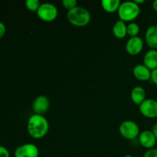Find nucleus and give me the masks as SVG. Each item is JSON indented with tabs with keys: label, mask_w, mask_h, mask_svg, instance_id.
<instances>
[{
	"label": "nucleus",
	"mask_w": 157,
	"mask_h": 157,
	"mask_svg": "<svg viewBox=\"0 0 157 157\" xmlns=\"http://www.w3.org/2000/svg\"><path fill=\"white\" fill-rule=\"evenodd\" d=\"M27 130L29 136L33 139H41L47 135L49 130L48 121L43 115L34 113L29 118Z\"/></svg>",
	"instance_id": "obj_1"
},
{
	"label": "nucleus",
	"mask_w": 157,
	"mask_h": 157,
	"mask_svg": "<svg viewBox=\"0 0 157 157\" xmlns=\"http://www.w3.org/2000/svg\"><path fill=\"white\" fill-rule=\"evenodd\" d=\"M67 18L73 26L81 28L87 25L90 23L91 15L85 8L77 6L75 9L67 12Z\"/></svg>",
	"instance_id": "obj_2"
},
{
	"label": "nucleus",
	"mask_w": 157,
	"mask_h": 157,
	"mask_svg": "<svg viewBox=\"0 0 157 157\" xmlns=\"http://www.w3.org/2000/svg\"><path fill=\"white\" fill-rule=\"evenodd\" d=\"M120 20L124 22H132L140 14V7L133 1L121 2L117 11Z\"/></svg>",
	"instance_id": "obj_3"
},
{
	"label": "nucleus",
	"mask_w": 157,
	"mask_h": 157,
	"mask_svg": "<svg viewBox=\"0 0 157 157\" xmlns=\"http://www.w3.org/2000/svg\"><path fill=\"white\" fill-rule=\"evenodd\" d=\"M38 18L45 22L55 21L58 15V11L56 6L52 3L44 2L41 4L39 9L36 12Z\"/></svg>",
	"instance_id": "obj_4"
},
{
	"label": "nucleus",
	"mask_w": 157,
	"mask_h": 157,
	"mask_svg": "<svg viewBox=\"0 0 157 157\" xmlns=\"http://www.w3.org/2000/svg\"><path fill=\"white\" fill-rule=\"evenodd\" d=\"M119 132L121 136L127 140L136 139L140 133L139 126L133 121H125L121 123L119 127Z\"/></svg>",
	"instance_id": "obj_5"
},
{
	"label": "nucleus",
	"mask_w": 157,
	"mask_h": 157,
	"mask_svg": "<svg viewBox=\"0 0 157 157\" xmlns=\"http://www.w3.org/2000/svg\"><path fill=\"white\" fill-rule=\"evenodd\" d=\"M140 113L144 117L150 119L157 117V101L152 98H147L139 106Z\"/></svg>",
	"instance_id": "obj_6"
},
{
	"label": "nucleus",
	"mask_w": 157,
	"mask_h": 157,
	"mask_svg": "<svg viewBox=\"0 0 157 157\" xmlns=\"http://www.w3.org/2000/svg\"><path fill=\"white\" fill-rule=\"evenodd\" d=\"M15 157H38L39 150L34 144H25L17 147L14 153Z\"/></svg>",
	"instance_id": "obj_7"
},
{
	"label": "nucleus",
	"mask_w": 157,
	"mask_h": 157,
	"mask_svg": "<svg viewBox=\"0 0 157 157\" xmlns=\"http://www.w3.org/2000/svg\"><path fill=\"white\" fill-rule=\"evenodd\" d=\"M49 107L50 101L45 95H39L35 98L32 104V110L35 114L44 115L49 110Z\"/></svg>",
	"instance_id": "obj_8"
},
{
	"label": "nucleus",
	"mask_w": 157,
	"mask_h": 157,
	"mask_svg": "<svg viewBox=\"0 0 157 157\" xmlns=\"http://www.w3.org/2000/svg\"><path fill=\"white\" fill-rule=\"evenodd\" d=\"M144 43L142 38L139 36L130 38L125 45L126 52L130 55H137L144 49Z\"/></svg>",
	"instance_id": "obj_9"
},
{
	"label": "nucleus",
	"mask_w": 157,
	"mask_h": 157,
	"mask_svg": "<svg viewBox=\"0 0 157 157\" xmlns=\"http://www.w3.org/2000/svg\"><path fill=\"white\" fill-rule=\"evenodd\" d=\"M138 138L140 145L147 150L154 148L156 144L157 140L152 130H144L141 132Z\"/></svg>",
	"instance_id": "obj_10"
},
{
	"label": "nucleus",
	"mask_w": 157,
	"mask_h": 157,
	"mask_svg": "<svg viewBox=\"0 0 157 157\" xmlns=\"http://www.w3.org/2000/svg\"><path fill=\"white\" fill-rule=\"evenodd\" d=\"M152 71L144 64H136L133 69V75L136 79L140 81H148L151 80Z\"/></svg>",
	"instance_id": "obj_11"
},
{
	"label": "nucleus",
	"mask_w": 157,
	"mask_h": 157,
	"mask_svg": "<svg viewBox=\"0 0 157 157\" xmlns=\"http://www.w3.org/2000/svg\"><path fill=\"white\" fill-rule=\"evenodd\" d=\"M145 41L151 49L157 50V26L151 25L147 29L145 33Z\"/></svg>",
	"instance_id": "obj_12"
},
{
	"label": "nucleus",
	"mask_w": 157,
	"mask_h": 157,
	"mask_svg": "<svg viewBox=\"0 0 157 157\" xmlns=\"http://www.w3.org/2000/svg\"><path fill=\"white\" fill-rule=\"evenodd\" d=\"M144 64L150 70L153 71L157 68V50L150 49L144 56Z\"/></svg>",
	"instance_id": "obj_13"
},
{
	"label": "nucleus",
	"mask_w": 157,
	"mask_h": 157,
	"mask_svg": "<svg viewBox=\"0 0 157 157\" xmlns=\"http://www.w3.org/2000/svg\"><path fill=\"white\" fill-rule=\"evenodd\" d=\"M146 97H147V94L144 87L140 86H136L132 89L131 93H130V98L133 103H134L136 105H140L147 99Z\"/></svg>",
	"instance_id": "obj_14"
},
{
	"label": "nucleus",
	"mask_w": 157,
	"mask_h": 157,
	"mask_svg": "<svg viewBox=\"0 0 157 157\" xmlns=\"http://www.w3.org/2000/svg\"><path fill=\"white\" fill-rule=\"evenodd\" d=\"M112 31L114 37L119 39H122L127 35V25L126 22L119 19L114 23Z\"/></svg>",
	"instance_id": "obj_15"
},
{
	"label": "nucleus",
	"mask_w": 157,
	"mask_h": 157,
	"mask_svg": "<svg viewBox=\"0 0 157 157\" xmlns=\"http://www.w3.org/2000/svg\"><path fill=\"white\" fill-rule=\"evenodd\" d=\"M101 4V7L105 12L108 13H113L118 11L121 2L120 0H102Z\"/></svg>",
	"instance_id": "obj_16"
},
{
	"label": "nucleus",
	"mask_w": 157,
	"mask_h": 157,
	"mask_svg": "<svg viewBox=\"0 0 157 157\" xmlns=\"http://www.w3.org/2000/svg\"><path fill=\"white\" fill-rule=\"evenodd\" d=\"M140 26L135 22H130L127 25V35L133 38V37L138 36L140 32Z\"/></svg>",
	"instance_id": "obj_17"
},
{
	"label": "nucleus",
	"mask_w": 157,
	"mask_h": 157,
	"mask_svg": "<svg viewBox=\"0 0 157 157\" xmlns=\"http://www.w3.org/2000/svg\"><path fill=\"white\" fill-rule=\"evenodd\" d=\"M40 6H41V2L38 0H27L25 2L26 8L31 12H37Z\"/></svg>",
	"instance_id": "obj_18"
},
{
	"label": "nucleus",
	"mask_w": 157,
	"mask_h": 157,
	"mask_svg": "<svg viewBox=\"0 0 157 157\" xmlns=\"http://www.w3.org/2000/svg\"><path fill=\"white\" fill-rule=\"evenodd\" d=\"M62 3V6L64 9H67L68 11L71 10V9H75V7H77V5H78V2L76 0H63L61 2Z\"/></svg>",
	"instance_id": "obj_19"
},
{
	"label": "nucleus",
	"mask_w": 157,
	"mask_h": 157,
	"mask_svg": "<svg viewBox=\"0 0 157 157\" xmlns=\"http://www.w3.org/2000/svg\"><path fill=\"white\" fill-rule=\"evenodd\" d=\"M143 157H157V149L153 148L147 150Z\"/></svg>",
	"instance_id": "obj_20"
},
{
	"label": "nucleus",
	"mask_w": 157,
	"mask_h": 157,
	"mask_svg": "<svg viewBox=\"0 0 157 157\" xmlns=\"http://www.w3.org/2000/svg\"><path fill=\"white\" fill-rule=\"evenodd\" d=\"M0 157H10L9 151L3 146H0Z\"/></svg>",
	"instance_id": "obj_21"
},
{
	"label": "nucleus",
	"mask_w": 157,
	"mask_h": 157,
	"mask_svg": "<svg viewBox=\"0 0 157 157\" xmlns=\"http://www.w3.org/2000/svg\"><path fill=\"white\" fill-rule=\"evenodd\" d=\"M6 25H5L4 23L0 21V39H1V38L5 35V34H6Z\"/></svg>",
	"instance_id": "obj_22"
},
{
	"label": "nucleus",
	"mask_w": 157,
	"mask_h": 157,
	"mask_svg": "<svg viewBox=\"0 0 157 157\" xmlns=\"http://www.w3.org/2000/svg\"><path fill=\"white\" fill-rule=\"evenodd\" d=\"M151 81H153V84H155L157 86V68L155 69V70L152 71Z\"/></svg>",
	"instance_id": "obj_23"
},
{
	"label": "nucleus",
	"mask_w": 157,
	"mask_h": 157,
	"mask_svg": "<svg viewBox=\"0 0 157 157\" xmlns=\"http://www.w3.org/2000/svg\"><path fill=\"white\" fill-rule=\"evenodd\" d=\"M152 132H153V134H154V136H156V138L157 140V123L153 125V129H152Z\"/></svg>",
	"instance_id": "obj_24"
},
{
	"label": "nucleus",
	"mask_w": 157,
	"mask_h": 157,
	"mask_svg": "<svg viewBox=\"0 0 157 157\" xmlns=\"http://www.w3.org/2000/svg\"><path fill=\"white\" fill-rule=\"evenodd\" d=\"M152 6H153V10L156 11L157 12V0H155V1L153 2V4H152Z\"/></svg>",
	"instance_id": "obj_25"
},
{
	"label": "nucleus",
	"mask_w": 157,
	"mask_h": 157,
	"mask_svg": "<svg viewBox=\"0 0 157 157\" xmlns=\"http://www.w3.org/2000/svg\"><path fill=\"white\" fill-rule=\"evenodd\" d=\"M133 2H134L136 4H137L138 6H140V5L141 4H144V3L145 2V0H134Z\"/></svg>",
	"instance_id": "obj_26"
},
{
	"label": "nucleus",
	"mask_w": 157,
	"mask_h": 157,
	"mask_svg": "<svg viewBox=\"0 0 157 157\" xmlns=\"http://www.w3.org/2000/svg\"><path fill=\"white\" fill-rule=\"evenodd\" d=\"M124 157H133L132 155H126V156H124Z\"/></svg>",
	"instance_id": "obj_27"
},
{
	"label": "nucleus",
	"mask_w": 157,
	"mask_h": 157,
	"mask_svg": "<svg viewBox=\"0 0 157 157\" xmlns=\"http://www.w3.org/2000/svg\"><path fill=\"white\" fill-rule=\"evenodd\" d=\"M156 25L157 26V18H156Z\"/></svg>",
	"instance_id": "obj_28"
}]
</instances>
